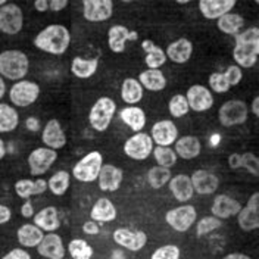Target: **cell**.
<instances>
[{
    "label": "cell",
    "instance_id": "cell-1",
    "mask_svg": "<svg viewBox=\"0 0 259 259\" xmlns=\"http://www.w3.org/2000/svg\"><path fill=\"white\" fill-rule=\"evenodd\" d=\"M236 46L233 49V59L240 68H252L258 61L259 55V28L249 27L244 31L234 35Z\"/></svg>",
    "mask_w": 259,
    "mask_h": 259
},
{
    "label": "cell",
    "instance_id": "cell-2",
    "mask_svg": "<svg viewBox=\"0 0 259 259\" xmlns=\"http://www.w3.org/2000/svg\"><path fill=\"white\" fill-rule=\"evenodd\" d=\"M71 45V32L61 24L48 25L34 38V46L49 55H64Z\"/></svg>",
    "mask_w": 259,
    "mask_h": 259
},
{
    "label": "cell",
    "instance_id": "cell-3",
    "mask_svg": "<svg viewBox=\"0 0 259 259\" xmlns=\"http://www.w3.org/2000/svg\"><path fill=\"white\" fill-rule=\"evenodd\" d=\"M30 71V59L22 50H3L0 53V77L11 81L24 80Z\"/></svg>",
    "mask_w": 259,
    "mask_h": 259
},
{
    "label": "cell",
    "instance_id": "cell-4",
    "mask_svg": "<svg viewBox=\"0 0 259 259\" xmlns=\"http://www.w3.org/2000/svg\"><path fill=\"white\" fill-rule=\"evenodd\" d=\"M115 112H116V103L113 102V99L106 96L99 97L89 113V122L92 128L99 133L106 131L112 122Z\"/></svg>",
    "mask_w": 259,
    "mask_h": 259
},
{
    "label": "cell",
    "instance_id": "cell-5",
    "mask_svg": "<svg viewBox=\"0 0 259 259\" xmlns=\"http://www.w3.org/2000/svg\"><path fill=\"white\" fill-rule=\"evenodd\" d=\"M247 115H249V108L246 102L240 99H233V100H227L226 103L220 106L218 119L223 127L231 128L244 124L247 121Z\"/></svg>",
    "mask_w": 259,
    "mask_h": 259
},
{
    "label": "cell",
    "instance_id": "cell-6",
    "mask_svg": "<svg viewBox=\"0 0 259 259\" xmlns=\"http://www.w3.org/2000/svg\"><path fill=\"white\" fill-rule=\"evenodd\" d=\"M103 165V156L100 152L93 150L82 156L72 168V176L81 183H93L96 181L97 176L100 172V168Z\"/></svg>",
    "mask_w": 259,
    "mask_h": 259
},
{
    "label": "cell",
    "instance_id": "cell-7",
    "mask_svg": "<svg viewBox=\"0 0 259 259\" xmlns=\"http://www.w3.org/2000/svg\"><path fill=\"white\" fill-rule=\"evenodd\" d=\"M40 96V85L30 80L15 81V84L9 89V99L14 106L28 108L37 102Z\"/></svg>",
    "mask_w": 259,
    "mask_h": 259
},
{
    "label": "cell",
    "instance_id": "cell-8",
    "mask_svg": "<svg viewBox=\"0 0 259 259\" xmlns=\"http://www.w3.org/2000/svg\"><path fill=\"white\" fill-rule=\"evenodd\" d=\"M153 150V140L150 134L139 131L134 136H131L124 143V153L133 161H145Z\"/></svg>",
    "mask_w": 259,
    "mask_h": 259
},
{
    "label": "cell",
    "instance_id": "cell-9",
    "mask_svg": "<svg viewBox=\"0 0 259 259\" xmlns=\"http://www.w3.org/2000/svg\"><path fill=\"white\" fill-rule=\"evenodd\" d=\"M24 27V12L15 3H5L0 6V32L16 35Z\"/></svg>",
    "mask_w": 259,
    "mask_h": 259
},
{
    "label": "cell",
    "instance_id": "cell-10",
    "mask_svg": "<svg viewBox=\"0 0 259 259\" xmlns=\"http://www.w3.org/2000/svg\"><path fill=\"white\" fill-rule=\"evenodd\" d=\"M196 218H197V212L193 205H181L165 213L166 224L178 233L189 231V228L196 223Z\"/></svg>",
    "mask_w": 259,
    "mask_h": 259
},
{
    "label": "cell",
    "instance_id": "cell-11",
    "mask_svg": "<svg viewBox=\"0 0 259 259\" xmlns=\"http://www.w3.org/2000/svg\"><path fill=\"white\" fill-rule=\"evenodd\" d=\"M58 159V150H53L50 147H37L28 155V166L30 172L34 177H40L46 174L52 165Z\"/></svg>",
    "mask_w": 259,
    "mask_h": 259
},
{
    "label": "cell",
    "instance_id": "cell-12",
    "mask_svg": "<svg viewBox=\"0 0 259 259\" xmlns=\"http://www.w3.org/2000/svg\"><path fill=\"white\" fill-rule=\"evenodd\" d=\"M82 16L89 22H105L113 14L112 0H81Z\"/></svg>",
    "mask_w": 259,
    "mask_h": 259
},
{
    "label": "cell",
    "instance_id": "cell-13",
    "mask_svg": "<svg viewBox=\"0 0 259 259\" xmlns=\"http://www.w3.org/2000/svg\"><path fill=\"white\" fill-rule=\"evenodd\" d=\"M113 242L118 246L128 249L131 252L142 250L147 243V236L145 231L140 230H130V228H116L113 231Z\"/></svg>",
    "mask_w": 259,
    "mask_h": 259
},
{
    "label": "cell",
    "instance_id": "cell-14",
    "mask_svg": "<svg viewBox=\"0 0 259 259\" xmlns=\"http://www.w3.org/2000/svg\"><path fill=\"white\" fill-rule=\"evenodd\" d=\"M187 103L189 108L194 112H206L213 106V96L208 87L200 85V84H193L189 90H187Z\"/></svg>",
    "mask_w": 259,
    "mask_h": 259
},
{
    "label": "cell",
    "instance_id": "cell-15",
    "mask_svg": "<svg viewBox=\"0 0 259 259\" xmlns=\"http://www.w3.org/2000/svg\"><path fill=\"white\" fill-rule=\"evenodd\" d=\"M237 223L243 231H253L259 228V193H255L250 196L247 200V205L239 210L237 213Z\"/></svg>",
    "mask_w": 259,
    "mask_h": 259
},
{
    "label": "cell",
    "instance_id": "cell-16",
    "mask_svg": "<svg viewBox=\"0 0 259 259\" xmlns=\"http://www.w3.org/2000/svg\"><path fill=\"white\" fill-rule=\"evenodd\" d=\"M150 137L158 146H171L178 139L177 125L171 119H161L153 124L150 130Z\"/></svg>",
    "mask_w": 259,
    "mask_h": 259
},
{
    "label": "cell",
    "instance_id": "cell-17",
    "mask_svg": "<svg viewBox=\"0 0 259 259\" xmlns=\"http://www.w3.org/2000/svg\"><path fill=\"white\" fill-rule=\"evenodd\" d=\"M192 186L193 190L200 196L213 194L220 187V178L208 169H197L192 174Z\"/></svg>",
    "mask_w": 259,
    "mask_h": 259
},
{
    "label": "cell",
    "instance_id": "cell-18",
    "mask_svg": "<svg viewBox=\"0 0 259 259\" xmlns=\"http://www.w3.org/2000/svg\"><path fill=\"white\" fill-rule=\"evenodd\" d=\"M122 178H124V174H122L121 168L111 165V163L102 165L100 172L97 176L99 189L102 192H116L121 187Z\"/></svg>",
    "mask_w": 259,
    "mask_h": 259
},
{
    "label": "cell",
    "instance_id": "cell-19",
    "mask_svg": "<svg viewBox=\"0 0 259 259\" xmlns=\"http://www.w3.org/2000/svg\"><path fill=\"white\" fill-rule=\"evenodd\" d=\"M37 252L43 258L48 259H64L65 246L62 237L56 233H48L43 236L41 242L37 244Z\"/></svg>",
    "mask_w": 259,
    "mask_h": 259
},
{
    "label": "cell",
    "instance_id": "cell-20",
    "mask_svg": "<svg viewBox=\"0 0 259 259\" xmlns=\"http://www.w3.org/2000/svg\"><path fill=\"white\" fill-rule=\"evenodd\" d=\"M242 209V205L239 200L227 196V194H218L215 196L210 212L213 217L220 218V220H228L231 217H236L239 213V210Z\"/></svg>",
    "mask_w": 259,
    "mask_h": 259
},
{
    "label": "cell",
    "instance_id": "cell-21",
    "mask_svg": "<svg viewBox=\"0 0 259 259\" xmlns=\"http://www.w3.org/2000/svg\"><path fill=\"white\" fill-rule=\"evenodd\" d=\"M41 142L46 147H50L53 150L62 149L66 145V134L59 122V119H50L45 125L41 133Z\"/></svg>",
    "mask_w": 259,
    "mask_h": 259
},
{
    "label": "cell",
    "instance_id": "cell-22",
    "mask_svg": "<svg viewBox=\"0 0 259 259\" xmlns=\"http://www.w3.org/2000/svg\"><path fill=\"white\" fill-rule=\"evenodd\" d=\"M137 38V31H131L124 25H112L108 31V46L113 53H122L125 50V41H134Z\"/></svg>",
    "mask_w": 259,
    "mask_h": 259
},
{
    "label": "cell",
    "instance_id": "cell-23",
    "mask_svg": "<svg viewBox=\"0 0 259 259\" xmlns=\"http://www.w3.org/2000/svg\"><path fill=\"white\" fill-rule=\"evenodd\" d=\"M237 0H199V11L206 19H218L236 6Z\"/></svg>",
    "mask_w": 259,
    "mask_h": 259
},
{
    "label": "cell",
    "instance_id": "cell-24",
    "mask_svg": "<svg viewBox=\"0 0 259 259\" xmlns=\"http://www.w3.org/2000/svg\"><path fill=\"white\" fill-rule=\"evenodd\" d=\"M166 59L172 61L174 64H186L193 55V43L189 38H177L176 41L169 43L165 50Z\"/></svg>",
    "mask_w": 259,
    "mask_h": 259
},
{
    "label": "cell",
    "instance_id": "cell-25",
    "mask_svg": "<svg viewBox=\"0 0 259 259\" xmlns=\"http://www.w3.org/2000/svg\"><path fill=\"white\" fill-rule=\"evenodd\" d=\"M168 186H169V190L174 196V199L181 203H186L193 197L194 190L192 186V180L186 174H177V176L171 177V180L168 181Z\"/></svg>",
    "mask_w": 259,
    "mask_h": 259
},
{
    "label": "cell",
    "instance_id": "cell-26",
    "mask_svg": "<svg viewBox=\"0 0 259 259\" xmlns=\"http://www.w3.org/2000/svg\"><path fill=\"white\" fill-rule=\"evenodd\" d=\"M174 145H176L174 152L177 153L178 158H181L184 161H190V159L197 158L200 155V150H202V143L196 136L178 137Z\"/></svg>",
    "mask_w": 259,
    "mask_h": 259
},
{
    "label": "cell",
    "instance_id": "cell-27",
    "mask_svg": "<svg viewBox=\"0 0 259 259\" xmlns=\"http://www.w3.org/2000/svg\"><path fill=\"white\" fill-rule=\"evenodd\" d=\"M34 218V224L41 228L43 231H56L61 227V220H59V213L55 206H48L38 210L35 215H32Z\"/></svg>",
    "mask_w": 259,
    "mask_h": 259
},
{
    "label": "cell",
    "instance_id": "cell-28",
    "mask_svg": "<svg viewBox=\"0 0 259 259\" xmlns=\"http://www.w3.org/2000/svg\"><path fill=\"white\" fill-rule=\"evenodd\" d=\"M119 118L134 133H139V131H142V130L145 128L146 113L142 108H139L136 105H128L127 108L121 109Z\"/></svg>",
    "mask_w": 259,
    "mask_h": 259
},
{
    "label": "cell",
    "instance_id": "cell-29",
    "mask_svg": "<svg viewBox=\"0 0 259 259\" xmlns=\"http://www.w3.org/2000/svg\"><path fill=\"white\" fill-rule=\"evenodd\" d=\"M48 190V181L43 178H38L35 181L22 178L15 183V192L21 199H30L31 196L43 194Z\"/></svg>",
    "mask_w": 259,
    "mask_h": 259
},
{
    "label": "cell",
    "instance_id": "cell-30",
    "mask_svg": "<svg viewBox=\"0 0 259 259\" xmlns=\"http://www.w3.org/2000/svg\"><path fill=\"white\" fill-rule=\"evenodd\" d=\"M137 80L140 81V84L143 85L145 90L155 92V93L165 90V87H166V78H165V74L161 69H150L149 68L143 72H140Z\"/></svg>",
    "mask_w": 259,
    "mask_h": 259
},
{
    "label": "cell",
    "instance_id": "cell-31",
    "mask_svg": "<svg viewBox=\"0 0 259 259\" xmlns=\"http://www.w3.org/2000/svg\"><path fill=\"white\" fill-rule=\"evenodd\" d=\"M142 49L145 50V64L150 69H159L161 66L166 62V55L165 50L155 45L152 40H143L142 41Z\"/></svg>",
    "mask_w": 259,
    "mask_h": 259
},
{
    "label": "cell",
    "instance_id": "cell-32",
    "mask_svg": "<svg viewBox=\"0 0 259 259\" xmlns=\"http://www.w3.org/2000/svg\"><path fill=\"white\" fill-rule=\"evenodd\" d=\"M90 218L96 223H111L116 218V208L106 197H100L90 210Z\"/></svg>",
    "mask_w": 259,
    "mask_h": 259
},
{
    "label": "cell",
    "instance_id": "cell-33",
    "mask_svg": "<svg viewBox=\"0 0 259 259\" xmlns=\"http://www.w3.org/2000/svg\"><path fill=\"white\" fill-rule=\"evenodd\" d=\"M43 236H45L43 230L38 228L35 224H24L16 231V239L24 247H37V244L41 242Z\"/></svg>",
    "mask_w": 259,
    "mask_h": 259
},
{
    "label": "cell",
    "instance_id": "cell-34",
    "mask_svg": "<svg viewBox=\"0 0 259 259\" xmlns=\"http://www.w3.org/2000/svg\"><path fill=\"white\" fill-rule=\"evenodd\" d=\"M145 96V89L137 78H125L121 85V97L127 105H137Z\"/></svg>",
    "mask_w": 259,
    "mask_h": 259
},
{
    "label": "cell",
    "instance_id": "cell-35",
    "mask_svg": "<svg viewBox=\"0 0 259 259\" xmlns=\"http://www.w3.org/2000/svg\"><path fill=\"white\" fill-rule=\"evenodd\" d=\"M99 68V59H84L81 56H75L71 62V72L81 80H87L96 74Z\"/></svg>",
    "mask_w": 259,
    "mask_h": 259
},
{
    "label": "cell",
    "instance_id": "cell-36",
    "mask_svg": "<svg viewBox=\"0 0 259 259\" xmlns=\"http://www.w3.org/2000/svg\"><path fill=\"white\" fill-rule=\"evenodd\" d=\"M217 27L220 31L227 35H236L237 32L242 31L244 27V18L239 14L228 12L217 19Z\"/></svg>",
    "mask_w": 259,
    "mask_h": 259
},
{
    "label": "cell",
    "instance_id": "cell-37",
    "mask_svg": "<svg viewBox=\"0 0 259 259\" xmlns=\"http://www.w3.org/2000/svg\"><path fill=\"white\" fill-rule=\"evenodd\" d=\"M19 124V113L14 106L0 103V133H11Z\"/></svg>",
    "mask_w": 259,
    "mask_h": 259
},
{
    "label": "cell",
    "instance_id": "cell-38",
    "mask_svg": "<svg viewBox=\"0 0 259 259\" xmlns=\"http://www.w3.org/2000/svg\"><path fill=\"white\" fill-rule=\"evenodd\" d=\"M69 183H71V174L68 171H58L49 178L48 187L55 196H64L69 189Z\"/></svg>",
    "mask_w": 259,
    "mask_h": 259
},
{
    "label": "cell",
    "instance_id": "cell-39",
    "mask_svg": "<svg viewBox=\"0 0 259 259\" xmlns=\"http://www.w3.org/2000/svg\"><path fill=\"white\" fill-rule=\"evenodd\" d=\"M172 174H171V169L169 168H165V166H153L149 169L147 172V183L152 189L158 190V189H162L165 184H168V181L171 180Z\"/></svg>",
    "mask_w": 259,
    "mask_h": 259
},
{
    "label": "cell",
    "instance_id": "cell-40",
    "mask_svg": "<svg viewBox=\"0 0 259 259\" xmlns=\"http://www.w3.org/2000/svg\"><path fill=\"white\" fill-rule=\"evenodd\" d=\"M152 153L159 166L171 168L177 163V153L174 152V149L171 146H156V147H153Z\"/></svg>",
    "mask_w": 259,
    "mask_h": 259
},
{
    "label": "cell",
    "instance_id": "cell-41",
    "mask_svg": "<svg viewBox=\"0 0 259 259\" xmlns=\"http://www.w3.org/2000/svg\"><path fill=\"white\" fill-rule=\"evenodd\" d=\"M68 252L72 259H92L93 247L82 239H74L68 244Z\"/></svg>",
    "mask_w": 259,
    "mask_h": 259
},
{
    "label": "cell",
    "instance_id": "cell-42",
    "mask_svg": "<svg viewBox=\"0 0 259 259\" xmlns=\"http://www.w3.org/2000/svg\"><path fill=\"white\" fill-rule=\"evenodd\" d=\"M168 111L174 118H183L186 116L190 108L187 103V99L184 95H174L168 102Z\"/></svg>",
    "mask_w": 259,
    "mask_h": 259
},
{
    "label": "cell",
    "instance_id": "cell-43",
    "mask_svg": "<svg viewBox=\"0 0 259 259\" xmlns=\"http://www.w3.org/2000/svg\"><path fill=\"white\" fill-rule=\"evenodd\" d=\"M223 226L221 220L210 215V217H203L197 224H196V236L197 237H203L206 234H209L212 231L218 230L220 227Z\"/></svg>",
    "mask_w": 259,
    "mask_h": 259
},
{
    "label": "cell",
    "instance_id": "cell-44",
    "mask_svg": "<svg viewBox=\"0 0 259 259\" xmlns=\"http://www.w3.org/2000/svg\"><path fill=\"white\" fill-rule=\"evenodd\" d=\"M208 81H209L210 90L215 92V93H220V95L227 93L231 89V85L228 84L226 75H224V72H213V74H210Z\"/></svg>",
    "mask_w": 259,
    "mask_h": 259
},
{
    "label": "cell",
    "instance_id": "cell-45",
    "mask_svg": "<svg viewBox=\"0 0 259 259\" xmlns=\"http://www.w3.org/2000/svg\"><path fill=\"white\" fill-rule=\"evenodd\" d=\"M240 168L247 169L253 177H259V159L252 152H246L240 155Z\"/></svg>",
    "mask_w": 259,
    "mask_h": 259
},
{
    "label": "cell",
    "instance_id": "cell-46",
    "mask_svg": "<svg viewBox=\"0 0 259 259\" xmlns=\"http://www.w3.org/2000/svg\"><path fill=\"white\" fill-rule=\"evenodd\" d=\"M180 247L176 244H165L158 247L153 253L150 259H180Z\"/></svg>",
    "mask_w": 259,
    "mask_h": 259
},
{
    "label": "cell",
    "instance_id": "cell-47",
    "mask_svg": "<svg viewBox=\"0 0 259 259\" xmlns=\"http://www.w3.org/2000/svg\"><path fill=\"white\" fill-rule=\"evenodd\" d=\"M224 75H226L228 84H230L231 87H234V85L240 84V81H242L243 78V71L239 65H231V66L227 68Z\"/></svg>",
    "mask_w": 259,
    "mask_h": 259
},
{
    "label": "cell",
    "instance_id": "cell-48",
    "mask_svg": "<svg viewBox=\"0 0 259 259\" xmlns=\"http://www.w3.org/2000/svg\"><path fill=\"white\" fill-rule=\"evenodd\" d=\"M2 259H31V255L27 250L18 247V249H12L11 252H8Z\"/></svg>",
    "mask_w": 259,
    "mask_h": 259
},
{
    "label": "cell",
    "instance_id": "cell-49",
    "mask_svg": "<svg viewBox=\"0 0 259 259\" xmlns=\"http://www.w3.org/2000/svg\"><path fill=\"white\" fill-rule=\"evenodd\" d=\"M69 0H49V9L53 12H61L68 6Z\"/></svg>",
    "mask_w": 259,
    "mask_h": 259
},
{
    "label": "cell",
    "instance_id": "cell-50",
    "mask_svg": "<svg viewBox=\"0 0 259 259\" xmlns=\"http://www.w3.org/2000/svg\"><path fill=\"white\" fill-rule=\"evenodd\" d=\"M11 218H12V210L9 209L6 205H2V203H0V226L9 223Z\"/></svg>",
    "mask_w": 259,
    "mask_h": 259
},
{
    "label": "cell",
    "instance_id": "cell-51",
    "mask_svg": "<svg viewBox=\"0 0 259 259\" xmlns=\"http://www.w3.org/2000/svg\"><path fill=\"white\" fill-rule=\"evenodd\" d=\"M82 231L85 233V234H89V236H95L97 234L100 230H99V226L96 224V221H87V223H84L82 224Z\"/></svg>",
    "mask_w": 259,
    "mask_h": 259
},
{
    "label": "cell",
    "instance_id": "cell-52",
    "mask_svg": "<svg viewBox=\"0 0 259 259\" xmlns=\"http://www.w3.org/2000/svg\"><path fill=\"white\" fill-rule=\"evenodd\" d=\"M21 215L24 218H32L34 215V208H32V203L27 199V202H24V205L21 206Z\"/></svg>",
    "mask_w": 259,
    "mask_h": 259
},
{
    "label": "cell",
    "instance_id": "cell-53",
    "mask_svg": "<svg viewBox=\"0 0 259 259\" xmlns=\"http://www.w3.org/2000/svg\"><path fill=\"white\" fill-rule=\"evenodd\" d=\"M25 125H27V128L32 131V133H37L38 130H40V121L35 118V116H28L27 119H25Z\"/></svg>",
    "mask_w": 259,
    "mask_h": 259
},
{
    "label": "cell",
    "instance_id": "cell-54",
    "mask_svg": "<svg viewBox=\"0 0 259 259\" xmlns=\"http://www.w3.org/2000/svg\"><path fill=\"white\" fill-rule=\"evenodd\" d=\"M228 165L231 169H240V153H231L228 156Z\"/></svg>",
    "mask_w": 259,
    "mask_h": 259
},
{
    "label": "cell",
    "instance_id": "cell-55",
    "mask_svg": "<svg viewBox=\"0 0 259 259\" xmlns=\"http://www.w3.org/2000/svg\"><path fill=\"white\" fill-rule=\"evenodd\" d=\"M34 9L37 12H46L49 9V0H34Z\"/></svg>",
    "mask_w": 259,
    "mask_h": 259
},
{
    "label": "cell",
    "instance_id": "cell-56",
    "mask_svg": "<svg viewBox=\"0 0 259 259\" xmlns=\"http://www.w3.org/2000/svg\"><path fill=\"white\" fill-rule=\"evenodd\" d=\"M250 109H252V113H253V115H255V116L258 118V116H259V96L253 97Z\"/></svg>",
    "mask_w": 259,
    "mask_h": 259
},
{
    "label": "cell",
    "instance_id": "cell-57",
    "mask_svg": "<svg viewBox=\"0 0 259 259\" xmlns=\"http://www.w3.org/2000/svg\"><path fill=\"white\" fill-rule=\"evenodd\" d=\"M224 259H252L250 256L244 255V253H228L224 256Z\"/></svg>",
    "mask_w": 259,
    "mask_h": 259
},
{
    "label": "cell",
    "instance_id": "cell-58",
    "mask_svg": "<svg viewBox=\"0 0 259 259\" xmlns=\"http://www.w3.org/2000/svg\"><path fill=\"white\" fill-rule=\"evenodd\" d=\"M5 95H6V82L3 77H0V100L5 97Z\"/></svg>",
    "mask_w": 259,
    "mask_h": 259
},
{
    "label": "cell",
    "instance_id": "cell-59",
    "mask_svg": "<svg viewBox=\"0 0 259 259\" xmlns=\"http://www.w3.org/2000/svg\"><path fill=\"white\" fill-rule=\"evenodd\" d=\"M5 155H6V145H5V142L0 139V161L5 158Z\"/></svg>",
    "mask_w": 259,
    "mask_h": 259
},
{
    "label": "cell",
    "instance_id": "cell-60",
    "mask_svg": "<svg viewBox=\"0 0 259 259\" xmlns=\"http://www.w3.org/2000/svg\"><path fill=\"white\" fill-rule=\"evenodd\" d=\"M210 143H212L213 146L218 145V143H220V134H215V136H213V142L210 140Z\"/></svg>",
    "mask_w": 259,
    "mask_h": 259
},
{
    "label": "cell",
    "instance_id": "cell-61",
    "mask_svg": "<svg viewBox=\"0 0 259 259\" xmlns=\"http://www.w3.org/2000/svg\"><path fill=\"white\" fill-rule=\"evenodd\" d=\"M177 3H180V5H186V3H189V2H192V0H176Z\"/></svg>",
    "mask_w": 259,
    "mask_h": 259
},
{
    "label": "cell",
    "instance_id": "cell-62",
    "mask_svg": "<svg viewBox=\"0 0 259 259\" xmlns=\"http://www.w3.org/2000/svg\"><path fill=\"white\" fill-rule=\"evenodd\" d=\"M5 3H8V0H0V6H3Z\"/></svg>",
    "mask_w": 259,
    "mask_h": 259
},
{
    "label": "cell",
    "instance_id": "cell-63",
    "mask_svg": "<svg viewBox=\"0 0 259 259\" xmlns=\"http://www.w3.org/2000/svg\"><path fill=\"white\" fill-rule=\"evenodd\" d=\"M121 2H124V3H130L131 0H121Z\"/></svg>",
    "mask_w": 259,
    "mask_h": 259
},
{
    "label": "cell",
    "instance_id": "cell-64",
    "mask_svg": "<svg viewBox=\"0 0 259 259\" xmlns=\"http://www.w3.org/2000/svg\"><path fill=\"white\" fill-rule=\"evenodd\" d=\"M255 3H259V0H255Z\"/></svg>",
    "mask_w": 259,
    "mask_h": 259
}]
</instances>
